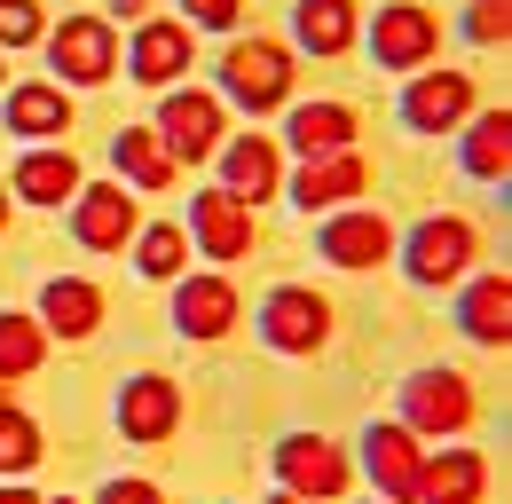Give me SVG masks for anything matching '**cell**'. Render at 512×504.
<instances>
[{
  "label": "cell",
  "mask_w": 512,
  "mask_h": 504,
  "mask_svg": "<svg viewBox=\"0 0 512 504\" xmlns=\"http://www.w3.org/2000/svg\"><path fill=\"white\" fill-rule=\"evenodd\" d=\"M221 87H229L245 111H268V103L292 95V56H284L276 40H237V48L221 56Z\"/></svg>",
  "instance_id": "cell-1"
},
{
  "label": "cell",
  "mask_w": 512,
  "mask_h": 504,
  "mask_svg": "<svg viewBox=\"0 0 512 504\" xmlns=\"http://www.w3.org/2000/svg\"><path fill=\"white\" fill-rule=\"evenodd\" d=\"M402 426L410 434H465L473 426V386L457 371H418L402 386Z\"/></svg>",
  "instance_id": "cell-2"
},
{
  "label": "cell",
  "mask_w": 512,
  "mask_h": 504,
  "mask_svg": "<svg viewBox=\"0 0 512 504\" xmlns=\"http://www.w3.org/2000/svg\"><path fill=\"white\" fill-rule=\"evenodd\" d=\"M260 331H268V347H284V355H316L323 339H331V300L308 292V284H284V292H268Z\"/></svg>",
  "instance_id": "cell-3"
},
{
  "label": "cell",
  "mask_w": 512,
  "mask_h": 504,
  "mask_svg": "<svg viewBox=\"0 0 512 504\" xmlns=\"http://www.w3.org/2000/svg\"><path fill=\"white\" fill-rule=\"evenodd\" d=\"M465 268H473V221L434 213V221L410 229V276H418V284H449V276H465Z\"/></svg>",
  "instance_id": "cell-4"
},
{
  "label": "cell",
  "mask_w": 512,
  "mask_h": 504,
  "mask_svg": "<svg viewBox=\"0 0 512 504\" xmlns=\"http://www.w3.org/2000/svg\"><path fill=\"white\" fill-rule=\"evenodd\" d=\"M158 134H166V158H174V166H197V158L221 150V103L197 95V87H190V95H166Z\"/></svg>",
  "instance_id": "cell-5"
},
{
  "label": "cell",
  "mask_w": 512,
  "mask_h": 504,
  "mask_svg": "<svg viewBox=\"0 0 512 504\" xmlns=\"http://www.w3.org/2000/svg\"><path fill=\"white\" fill-rule=\"evenodd\" d=\"M371 48H379V63H394V71L434 63V48H442V24H434L418 0H386L379 24H371Z\"/></svg>",
  "instance_id": "cell-6"
},
{
  "label": "cell",
  "mask_w": 512,
  "mask_h": 504,
  "mask_svg": "<svg viewBox=\"0 0 512 504\" xmlns=\"http://www.w3.org/2000/svg\"><path fill=\"white\" fill-rule=\"evenodd\" d=\"M190 221H197V245L213 252V260H245L253 252V205L237 189H197Z\"/></svg>",
  "instance_id": "cell-7"
},
{
  "label": "cell",
  "mask_w": 512,
  "mask_h": 504,
  "mask_svg": "<svg viewBox=\"0 0 512 504\" xmlns=\"http://www.w3.org/2000/svg\"><path fill=\"white\" fill-rule=\"evenodd\" d=\"M276 473H284L292 497H316V504H331L339 489H347V457H339L331 441H308V434H292L284 449H276Z\"/></svg>",
  "instance_id": "cell-8"
},
{
  "label": "cell",
  "mask_w": 512,
  "mask_h": 504,
  "mask_svg": "<svg viewBox=\"0 0 512 504\" xmlns=\"http://www.w3.org/2000/svg\"><path fill=\"white\" fill-rule=\"evenodd\" d=\"M48 56L64 63V79L103 87V79H111V63H119V40H111V24H103V16H71L64 32L48 40Z\"/></svg>",
  "instance_id": "cell-9"
},
{
  "label": "cell",
  "mask_w": 512,
  "mask_h": 504,
  "mask_svg": "<svg viewBox=\"0 0 512 504\" xmlns=\"http://www.w3.org/2000/svg\"><path fill=\"white\" fill-rule=\"evenodd\" d=\"M363 457H371V481L386 504H418V434L410 426H371Z\"/></svg>",
  "instance_id": "cell-10"
},
{
  "label": "cell",
  "mask_w": 512,
  "mask_h": 504,
  "mask_svg": "<svg viewBox=\"0 0 512 504\" xmlns=\"http://www.w3.org/2000/svg\"><path fill=\"white\" fill-rule=\"evenodd\" d=\"M119 426L127 441H166L182 426V394H174V378H127V394H119Z\"/></svg>",
  "instance_id": "cell-11"
},
{
  "label": "cell",
  "mask_w": 512,
  "mask_h": 504,
  "mask_svg": "<svg viewBox=\"0 0 512 504\" xmlns=\"http://www.w3.org/2000/svg\"><path fill=\"white\" fill-rule=\"evenodd\" d=\"M465 111H473V79H465V71H426V79H410V95H402V119L434 126V134L457 126Z\"/></svg>",
  "instance_id": "cell-12"
},
{
  "label": "cell",
  "mask_w": 512,
  "mask_h": 504,
  "mask_svg": "<svg viewBox=\"0 0 512 504\" xmlns=\"http://www.w3.org/2000/svg\"><path fill=\"white\" fill-rule=\"evenodd\" d=\"M221 174H229L221 189H237L245 205H260V197H276V182H284V158H276V142H268V134H245V142H229V150H221Z\"/></svg>",
  "instance_id": "cell-13"
},
{
  "label": "cell",
  "mask_w": 512,
  "mask_h": 504,
  "mask_svg": "<svg viewBox=\"0 0 512 504\" xmlns=\"http://www.w3.org/2000/svg\"><path fill=\"white\" fill-rule=\"evenodd\" d=\"M481 489H489V465L473 449H449L434 465H418V504H481Z\"/></svg>",
  "instance_id": "cell-14"
},
{
  "label": "cell",
  "mask_w": 512,
  "mask_h": 504,
  "mask_svg": "<svg viewBox=\"0 0 512 504\" xmlns=\"http://www.w3.org/2000/svg\"><path fill=\"white\" fill-rule=\"evenodd\" d=\"M174 323H182L190 339H221V331L237 323V292H229L221 276H190V284L174 292Z\"/></svg>",
  "instance_id": "cell-15"
},
{
  "label": "cell",
  "mask_w": 512,
  "mask_h": 504,
  "mask_svg": "<svg viewBox=\"0 0 512 504\" xmlns=\"http://www.w3.org/2000/svg\"><path fill=\"white\" fill-rule=\"evenodd\" d=\"M323 252L339 260V268H371L394 252V229H386V213H339L331 229H323Z\"/></svg>",
  "instance_id": "cell-16"
},
{
  "label": "cell",
  "mask_w": 512,
  "mask_h": 504,
  "mask_svg": "<svg viewBox=\"0 0 512 504\" xmlns=\"http://www.w3.org/2000/svg\"><path fill=\"white\" fill-rule=\"evenodd\" d=\"M355 189H363V158H355V150H331V158H308V166H300L292 197H300L308 213H323V205H347Z\"/></svg>",
  "instance_id": "cell-17"
},
{
  "label": "cell",
  "mask_w": 512,
  "mask_h": 504,
  "mask_svg": "<svg viewBox=\"0 0 512 504\" xmlns=\"http://www.w3.org/2000/svg\"><path fill=\"white\" fill-rule=\"evenodd\" d=\"M127 237H134V197L127 189H87L79 197V245L127 252Z\"/></svg>",
  "instance_id": "cell-18"
},
{
  "label": "cell",
  "mask_w": 512,
  "mask_h": 504,
  "mask_svg": "<svg viewBox=\"0 0 512 504\" xmlns=\"http://www.w3.org/2000/svg\"><path fill=\"white\" fill-rule=\"evenodd\" d=\"M457 315H465V331H473L481 347H505L512 339V276H481Z\"/></svg>",
  "instance_id": "cell-19"
},
{
  "label": "cell",
  "mask_w": 512,
  "mask_h": 504,
  "mask_svg": "<svg viewBox=\"0 0 512 504\" xmlns=\"http://www.w3.org/2000/svg\"><path fill=\"white\" fill-rule=\"evenodd\" d=\"M182 63H190V24H142L134 32V79L166 87Z\"/></svg>",
  "instance_id": "cell-20"
},
{
  "label": "cell",
  "mask_w": 512,
  "mask_h": 504,
  "mask_svg": "<svg viewBox=\"0 0 512 504\" xmlns=\"http://www.w3.org/2000/svg\"><path fill=\"white\" fill-rule=\"evenodd\" d=\"M465 174L473 182H505L512 174V111L473 119V134H465Z\"/></svg>",
  "instance_id": "cell-21"
},
{
  "label": "cell",
  "mask_w": 512,
  "mask_h": 504,
  "mask_svg": "<svg viewBox=\"0 0 512 504\" xmlns=\"http://www.w3.org/2000/svg\"><path fill=\"white\" fill-rule=\"evenodd\" d=\"M292 142H300L308 158H331V150L355 142V111H347V103H300V111H292Z\"/></svg>",
  "instance_id": "cell-22"
},
{
  "label": "cell",
  "mask_w": 512,
  "mask_h": 504,
  "mask_svg": "<svg viewBox=\"0 0 512 504\" xmlns=\"http://www.w3.org/2000/svg\"><path fill=\"white\" fill-rule=\"evenodd\" d=\"M300 48H316V56H339L347 40H355V0H300Z\"/></svg>",
  "instance_id": "cell-23"
},
{
  "label": "cell",
  "mask_w": 512,
  "mask_h": 504,
  "mask_svg": "<svg viewBox=\"0 0 512 504\" xmlns=\"http://www.w3.org/2000/svg\"><path fill=\"white\" fill-rule=\"evenodd\" d=\"M40 315H48V323H56L64 339H87V331L103 323V292H95V284H48Z\"/></svg>",
  "instance_id": "cell-24"
},
{
  "label": "cell",
  "mask_w": 512,
  "mask_h": 504,
  "mask_svg": "<svg viewBox=\"0 0 512 504\" xmlns=\"http://www.w3.org/2000/svg\"><path fill=\"white\" fill-rule=\"evenodd\" d=\"M8 126H16V134H64L71 126L64 87H16V95H8Z\"/></svg>",
  "instance_id": "cell-25"
},
{
  "label": "cell",
  "mask_w": 512,
  "mask_h": 504,
  "mask_svg": "<svg viewBox=\"0 0 512 504\" xmlns=\"http://www.w3.org/2000/svg\"><path fill=\"white\" fill-rule=\"evenodd\" d=\"M119 174H134V189H174V158H166L158 134L127 126V134H119Z\"/></svg>",
  "instance_id": "cell-26"
},
{
  "label": "cell",
  "mask_w": 512,
  "mask_h": 504,
  "mask_svg": "<svg viewBox=\"0 0 512 504\" xmlns=\"http://www.w3.org/2000/svg\"><path fill=\"white\" fill-rule=\"evenodd\" d=\"M16 189H24L32 205H64L71 189H79V166L56 158V150H40V158H24V166H16Z\"/></svg>",
  "instance_id": "cell-27"
},
{
  "label": "cell",
  "mask_w": 512,
  "mask_h": 504,
  "mask_svg": "<svg viewBox=\"0 0 512 504\" xmlns=\"http://www.w3.org/2000/svg\"><path fill=\"white\" fill-rule=\"evenodd\" d=\"M40 371V323L32 315H0V378Z\"/></svg>",
  "instance_id": "cell-28"
},
{
  "label": "cell",
  "mask_w": 512,
  "mask_h": 504,
  "mask_svg": "<svg viewBox=\"0 0 512 504\" xmlns=\"http://www.w3.org/2000/svg\"><path fill=\"white\" fill-rule=\"evenodd\" d=\"M24 465H40V426L24 410H0V473H24Z\"/></svg>",
  "instance_id": "cell-29"
},
{
  "label": "cell",
  "mask_w": 512,
  "mask_h": 504,
  "mask_svg": "<svg viewBox=\"0 0 512 504\" xmlns=\"http://www.w3.org/2000/svg\"><path fill=\"white\" fill-rule=\"evenodd\" d=\"M134 260H142V276H182V260H190V237L158 221V229H142V252H134Z\"/></svg>",
  "instance_id": "cell-30"
},
{
  "label": "cell",
  "mask_w": 512,
  "mask_h": 504,
  "mask_svg": "<svg viewBox=\"0 0 512 504\" xmlns=\"http://www.w3.org/2000/svg\"><path fill=\"white\" fill-rule=\"evenodd\" d=\"M465 32H473L481 48H497L512 32V0H473V8H465Z\"/></svg>",
  "instance_id": "cell-31"
},
{
  "label": "cell",
  "mask_w": 512,
  "mask_h": 504,
  "mask_svg": "<svg viewBox=\"0 0 512 504\" xmlns=\"http://www.w3.org/2000/svg\"><path fill=\"white\" fill-rule=\"evenodd\" d=\"M24 40H40V8L32 0H0V48H24Z\"/></svg>",
  "instance_id": "cell-32"
},
{
  "label": "cell",
  "mask_w": 512,
  "mask_h": 504,
  "mask_svg": "<svg viewBox=\"0 0 512 504\" xmlns=\"http://www.w3.org/2000/svg\"><path fill=\"white\" fill-rule=\"evenodd\" d=\"M245 0H190V24H237Z\"/></svg>",
  "instance_id": "cell-33"
},
{
  "label": "cell",
  "mask_w": 512,
  "mask_h": 504,
  "mask_svg": "<svg viewBox=\"0 0 512 504\" xmlns=\"http://www.w3.org/2000/svg\"><path fill=\"white\" fill-rule=\"evenodd\" d=\"M103 504H158V489H150V481H111Z\"/></svg>",
  "instance_id": "cell-34"
},
{
  "label": "cell",
  "mask_w": 512,
  "mask_h": 504,
  "mask_svg": "<svg viewBox=\"0 0 512 504\" xmlns=\"http://www.w3.org/2000/svg\"><path fill=\"white\" fill-rule=\"evenodd\" d=\"M0 504H40V497L32 489H0Z\"/></svg>",
  "instance_id": "cell-35"
},
{
  "label": "cell",
  "mask_w": 512,
  "mask_h": 504,
  "mask_svg": "<svg viewBox=\"0 0 512 504\" xmlns=\"http://www.w3.org/2000/svg\"><path fill=\"white\" fill-rule=\"evenodd\" d=\"M276 504H316V497H292V489H284V497H276Z\"/></svg>",
  "instance_id": "cell-36"
},
{
  "label": "cell",
  "mask_w": 512,
  "mask_h": 504,
  "mask_svg": "<svg viewBox=\"0 0 512 504\" xmlns=\"http://www.w3.org/2000/svg\"><path fill=\"white\" fill-rule=\"evenodd\" d=\"M0 229H8V189H0Z\"/></svg>",
  "instance_id": "cell-37"
},
{
  "label": "cell",
  "mask_w": 512,
  "mask_h": 504,
  "mask_svg": "<svg viewBox=\"0 0 512 504\" xmlns=\"http://www.w3.org/2000/svg\"><path fill=\"white\" fill-rule=\"evenodd\" d=\"M0 410H8V378H0Z\"/></svg>",
  "instance_id": "cell-38"
}]
</instances>
